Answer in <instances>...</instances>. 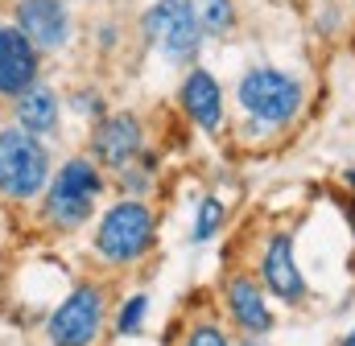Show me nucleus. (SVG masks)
I'll list each match as a JSON object with an SVG mask.
<instances>
[{
  "label": "nucleus",
  "mask_w": 355,
  "mask_h": 346,
  "mask_svg": "<svg viewBox=\"0 0 355 346\" xmlns=\"http://www.w3.org/2000/svg\"><path fill=\"white\" fill-rule=\"evenodd\" d=\"M95 157L103 161V165H112V170H124L137 153H141V124L132 120V116H107L99 128H95Z\"/></svg>",
  "instance_id": "9"
},
{
  "label": "nucleus",
  "mask_w": 355,
  "mask_h": 346,
  "mask_svg": "<svg viewBox=\"0 0 355 346\" xmlns=\"http://www.w3.org/2000/svg\"><path fill=\"white\" fill-rule=\"evenodd\" d=\"M240 103L261 124H285L297 111V103H302V86H297V79H289L285 71L261 66V71H248L240 79Z\"/></svg>",
  "instance_id": "2"
},
{
  "label": "nucleus",
  "mask_w": 355,
  "mask_h": 346,
  "mask_svg": "<svg viewBox=\"0 0 355 346\" xmlns=\"http://www.w3.org/2000/svg\"><path fill=\"white\" fill-rule=\"evenodd\" d=\"M352 219H355V206H352Z\"/></svg>",
  "instance_id": "19"
},
{
  "label": "nucleus",
  "mask_w": 355,
  "mask_h": 346,
  "mask_svg": "<svg viewBox=\"0 0 355 346\" xmlns=\"http://www.w3.org/2000/svg\"><path fill=\"white\" fill-rule=\"evenodd\" d=\"M17 29L37 50H58L71 37V12L62 0H21L17 4Z\"/></svg>",
  "instance_id": "7"
},
{
  "label": "nucleus",
  "mask_w": 355,
  "mask_h": 346,
  "mask_svg": "<svg viewBox=\"0 0 355 346\" xmlns=\"http://www.w3.org/2000/svg\"><path fill=\"white\" fill-rule=\"evenodd\" d=\"M145 37L166 54V58H194L198 54V42H202V29L194 21V12L182 4V0H157L145 8Z\"/></svg>",
  "instance_id": "4"
},
{
  "label": "nucleus",
  "mask_w": 355,
  "mask_h": 346,
  "mask_svg": "<svg viewBox=\"0 0 355 346\" xmlns=\"http://www.w3.org/2000/svg\"><path fill=\"white\" fill-rule=\"evenodd\" d=\"M182 4L194 12V21H198L202 33H227V29L236 25L232 0H182Z\"/></svg>",
  "instance_id": "14"
},
{
  "label": "nucleus",
  "mask_w": 355,
  "mask_h": 346,
  "mask_svg": "<svg viewBox=\"0 0 355 346\" xmlns=\"http://www.w3.org/2000/svg\"><path fill=\"white\" fill-rule=\"evenodd\" d=\"M50 177V157L25 128L0 132V194L8 198H33Z\"/></svg>",
  "instance_id": "1"
},
{
  "label": "nucleus",
  "mask_w": 355,
  "mask_h": 346,
  "mask_svg": "<svg viewBox=\"0 0 355 346\" xmlns=\"http://www.w3.org/2000/svg\"><path fill=\"white\" fill-rule=\"evenodd\" d=\"M95 194H99V173H95V165H87L83 157H75V161H67L58 170L54 185H50V198H46V210H50L54 223L79 227L91 215V206H95Z\"/></svg>",
  "instance_id": "5"
},
{
  "label": "nucleus",
  "mask_w": 355,
  "mask_h": 346,
  "mask_svg": "<svg viewBox=\"0 0 355 346\" xmlns=\"http://www.w3.org/2000/svg\"><path fill=\"white\" fill-rule=\"evenodd\" d=\"M219 219H223V206H219V198H207V202L198 206V227H194V239H207V235L219 227Z\"/></svg>",
  "instance_id": "15"
},
{
  "label": "nucleus",
  "mask_w": 355,
  "mask_h": 346,
  "mask_svg": "<svg viewBox=\"0 0 355 346\" xmlns=\"http://www.w3.org/2000/svg\"><path fill=\"white\" fill-rule=\"evenodd\" d=\"M343 346H355V330H352V334H347V338H343Z\"/></svg>",
  "instance_id": "18"
},
{
  "label": "nucleus",
  "mask_w": 355,
  "mask_h": 346,
  "mask_svg": "<svg viewBox=\"0 0 355 346\" xmlns=\"http://www.w3.org/2000/svg\"><path fill=\"white\" fill-rule=\"evenodd\" d=\"M103 301L95 289H75L50 318V343L54 346H87L99 334Z\"/></svg>",
  "instance_id": "6"
},
{
  "label": "nucleus",
  "mask_w": 355,
  "mask_h": 346,
  "mask_svg": "<svg viewBox=\"0 0 355 346\" xmlns=\"http://www.w3.org/2000/svg\"><path fill=\"white\" fill-rule=\"evenodd\" d=\"M141 318H145V297H132L124 305V313H120V334H132L141 326Z\"/></svg>",
  "instance_id": "16"
},
{
  "label": "nucleus",
  "mask_w": 355,
  "mask_h": 346,
  "mask_svg": "<svg viewBox=\"0 0 355 346\" xmlns=\"http://www.w3.org/2000/svg\"><path fill=\"white\" fill-rule=\"evenodd\" d=\"M186 346H232L227 338H223V330L219 326H198L194 334H190V343Z\"/></svg>",
  "instance_id": "17"
},
{
  "label": "nucleus",
  "mask_w": 355,
  "mask_h": 346,
  "mask_svg": "<svg viewBox=\"0 0 355 346\" xmlns=\"http://www.w3.org/2000/svg\"><path fill=\"white\" fill-rule=\"evenodd\" d=\"M17 124L25 128V132H50L54 124H58V99H54V91L42 83L25 86L21 95H17Z\"/></svg>",
  "instance_id": "12"
},
{
  "label": "nucleus",
  "mask_w": 355,
  "mask_h": 346,
  "mask_svg": "<svg viewBox=\"0 0 355 346\" xmlns=\"http://www.w3.org/2000/svg\"><path fill=\"white\" fill-rule=\"evenodd\" d=\"M227 301H232V313H236V322L244 330L265 334L268 326H272V318H268V309H265V297H261V289L252 280H236L232 293H227Z\"/></svg>",
  "instance_id": "13"
},
{
  "label": "nucleus",
  "mask_w": 355,
  "mask_h": 346,
  "mask_svg": "<svg viewBox=\"0 0 355 346\" xmlns=\"http://www.w3.org/2000/svg\"><path fill=\"white\" fill-rule=\"evenodd\" d=\"M182 107L190 111V120L207 132H215L223 124V91L207 71H190L182 83Z\"/></svg>",
  "instance_id": "10"
},
{
  "label": "nucleus",
  "mask_w": 355,
  "mask_h": 346,
  "mask_svg": "<svg viewBox=\"0 0 355 346\" xmlns=\"http://www.w3.org/2000/svg\"><path fill=\"white\" fill-rule=\"evenodd\" d=\"M37 83V46L17 29L0 25V95H21Z\"/></svg>",
  "instance_id": "8"
},
{
  "label": "nucleus",
  "mask_w": 355,
  "mask_h": 346,
  "mask_svg": "<svg viewBox=\"0 0 355 346\" xmlns=\"http://www.w3.org/2000/svg\"><path fill=\"white\" fill-rule=\"evenodd\" d=\"M265 280H268V289H272L277 297H285V301H297V297H302V276H297V264H293V244H289V235H277V239L268 244Z\"/></svg>",
  "instance_id": "11"
},
{
  "label": "nucleus",
  "mask_w": 355,
  "mask_h": 346,
  "mask_svg": "<svg viewBox=\"0 0 355 346\" xmlns=\"http://www.w3.org/2000/svg\"><path fill=\"white\" fill-rule=\"evenodd\" d=\"M153 244V215L141 202H116L95 235V248L103 260H137Z\"/></svg>",
  "instance_id": "3"
}]
</instances>
